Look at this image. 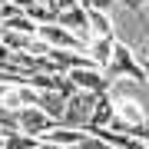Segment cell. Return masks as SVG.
I'll use <instances>...</instances> for the list:
<instances>
[{
	"mask_svg": "<svg viewBox=\"0 0 149 149\" xmlns=\"http://www.w3.org/2000/svg\"><path fill=\"white\" fill-rule=\"evenodd\" d=\"M103 73H106L109 80H133L136 86L146 83V70H143V63H139L136 50L126 47V43H119V40H116V50H113L109 66L103 70Z\"/></svg>",
	"mask_w": 149,
	"mask_h": 149,
	"instance_id": "obj_1",
	"label": "cell"
},
{
	"mask_svg": "<svg viewBox=\"0 0 149 149\" xmlns=\"http://www.w3.org/2000/svg\"><path fill=\"white\" fill-rule=\"evenodd\" d=\"M93 103H96V96H93V93L76 90V93L66 100V109H63V119H60V126L86 129V123H90V113H93Z\"/></svg>",
	"mask_w": 149,
	"mask_h": 149,
	"instance_id": "obj_2",
	"label": "cell"
},
{
	"mask_svg": "<svg viewBox=\"0 0 149 149\" xmlns=\"http://www.w3.org/2000/svg\"><path fill=\"white\" fill-rule=\"evenodd\" d=\"M70 80H73L76 90H83V93H93V96H103V93H109V76L103 73V70H96V66H83V70H70Z\"/></svg>",
	"mask_w": 149,
	"mask_h": 149,
	"instance_id": "obj_3",
	"label": "cell"
},
{
	"mask_svg": "<svg viewBox=\"0 0 149 149\" xmlns=\"http://www.w3.org/2000/svg\"><path fill=\"white\" fill-rule=\"evenodd\" d=\"M17 123H20V129L23 133H30V136H47L50 129L56 126V119H50L47 113H43L40 106H23L20 113H17Z\"/></svg>",
	"mask_w": 149,
	"mask_h": 149,
	"instance_id": "obj_4",
	"label": "cell"
},
{
	"mask_svg": "<svg viewBox=\"0 0 149 149\" xmlns=\"http://www.w3.org/2000/svg\"><path fill=\"white\" fill-rule=\"evenodd\" d=\"M37 37L43 43H50L53 50H83V40L73 37L66 27H60V23H43V27H37Z\"/></svg>",
	"mask_w": 149,
	"mask_h": 149,
	"instance_id": "obj_5",
	"label": "cell"
},
{
	"mask_svg": "<svg viewBox=\"0 0 149 149\" xmlns=\"http://www.w3.org/2000/svg\"><path fill=\"white\" fill-rule=\"evenodd\" d=\"M56 23H60V27H66L73 37H80L83 47H86V40H90V10H86L83 3H76L73 10H63V13L56 17Z\"/></svg>",
	"mask_w": 149,
	"mask_h": 149,
	"instance_id": "obj_6",
	"label": "cell"
},
{
	"mask_svg": "<svg viewBox=\"0 0 149 149\" xmlns=\"http://www.w3.org/2000/svg\"><path fill=\"white\" fill-rule=\"evenodd\" d=\"M23 106H37V90H30V86H23V83L7 86L3 96H0V109H7V113H20Z\"/></svg>",
	"mask_w": 149,
	"mask_h": 149,
	"instance_id": "obj_7",
	"label": "cell"
},
{
	"mask_svg": "<svg viewBox=\"0 0 149 149\" xmlns=\"http://www.w3.org/2000/svg\"><path fill=\"white\" fill-rule=\"evenodd\" d=\"M113 50H116V37H90L83 47V53L90 56V63L96 70H106L113 60Z\"/></svg>",
	"mask_w": 149,
	"mask_h": 149,
	"instance_id": "obj_8",
	"label": "cell"
},
{
	"mask_svg": "<svg viewBox=\"0 0 149 149\" xmlns=\"http://www.w3.org/2000/svg\"><path fill=\"white\" fill-rule=\"evenodd\" d=\"M113 116H116V103H113V96L109 93H103V96H96V103H93V113H90V123H86V133H96V129H106Z\"/></svg>",
	"mask_w": 149,
	"mask_h": 149,
	"instance_id": "obj_9",
	"label": "cell"
},
{
	"mask_svg": "<svg viewBox=\"0 0 149 149\" xmlns=\"http://www.w3.org/2000/svg\"><path fill=\"white\" fill-rule=\"evenodd\" d=\"M116 103V119L129 123V126H139V123H149V113L143 109V103L133 100V96H126V100H113Z\"/></svg>",
	"mask_w": 149,
	"mask_h": 149,
	"instance_id": "obj_10",
	"label": "cell"
},
{
	"mask_svg": "<svg viewBox=\"0 0 149 149\" xmlns=\"http://www.w3.org/2000/svg\"><path fill=\"white\" fill-rule=\"evenodd\" d=\"M86 139V129H70V126H53L47 136H43V143H53V146H66V149H76Z\"/></svg>",
	"mask_w": 149,
	"mask_h": 149,
	"instance_id": "obj_11",
	"label": "cell"
},
{
	"mask_svg": "<svg viewBox=\"0 0 149 149\" xmlns=\"http://www.w3.org/2000/svg\"><path fill=\"white\" fill-rule=\"evenodd\" d=\"M37 106L47 113L50 119H56V126H60L63 109H66V96H60L56 90H43V93H37Z\"/></svg>",
	"mask_w": 149,
	"mask_h": 149,
	"instance_id": "obj_12",
	"label": "cell"
},
{
	"mask_svg": "<svg viewBox=\"0 0 149 149\" xmlns=\"http://www.w3.org/2000/svg\"><path fill=\"white\" fill-rule=\"evenodd\" d=\"M90 37H116L113 17L103 10H90Z\"/></svg>",
	"mask_w": 149,
	"mask_h": 149,
	"instance_id": "obj_13",
	"label": "cell"
},
{
	"mask_svg": "<svg viewBox=\"0 0 149 149\" xmlns=\"http://www.w3.org/2000/svg\"><path fill=\"white\" fill-rule=\"evenodd\" d=\"M0 27H3V30H13V33H23V37H37V23H33L23 10H20V13H13L10 20H3Z\"/></svg>",
	"mask_w": 149,
	"mask_h": 149,
	"instance_id": "obj_14",
	"label": "cell"
},
{
	"mask_svg": "<svg viewBox=\"0 0 149 149\" xmlns=\"http://www.w3.org/2000/svg\"><path fill=\"white\" fill-rule=\"evenodd\" d=\"M40 143H43L40 136H30V133H23V129H17V133L3 136V149H37Z\"/></svg>",
	"mask_w": 149,
	"mask_h": 149,
	"instance_id": "obj_15",
	"label": "cell"
},
{
	"mask_svg": "<svg viewBox=\"0 0 149 149\" xmlns=\"http://www.w3.org/2000/svg\"><path fill=\"white\" fill-rule=\"evenodd\" d=\"M0 40H3V47L10 50V53H23V50L30 47L33 37H23V33H13V30H3V27H0Z\"/></svg>",
	"mask_w": 149,
	"mask_h": 149,
	"instance_id": "obj_16",
	"label": "cell"
},
{
	"mask_svg": "<svg viewBox=\"0 0 149 149\" xmlns=\"http://www.w3.org/2000/svg\"><path fill=\"white\" fill-rule=\"evenodd\" d=\"M27 17L37 23V27H43V23H56V17H60V13L53 10V7H47V3H33L30 10H27Z\"/></svg>",
	"mask_w": 149,
	"mask_h": 149,
	"instance_id": "obj_17",
	"label": "cell"
},
{
	"mask_svg": "<svg viewBox=\"0 0 149 149\" xmlns=\"http://www.w3.org/2000/svg\"><path fill=\"white\" fill-rule=\"evenodd\" d=\"M119 3H123V7H126V10H129V13H133V17H136V20H139V23H143V30H146V17H143V7L149 3V0H119Z\"/></svg>",
	"mask_w": 149,
	"mask_h": 149,
	"instance_id": "obj_18",
	"label": "cell"
},
{
	"mask_svg": "<svg viewBox=\"0 0 149 149\" xmlns=\"http://www.w3.org/2000/svg\"><path fill=\"white\" fill-rule=\"evenodd\" d=\"M80 3L86 7V10H103V13H109L119 0H80Z\"/></svg>",
	"mask_w": 149,
	"mask_h": 149,
	"instance_id": "obj_19",
	"label": "cell"
},
{
	"mask_svg": "<svg viewBox=\"0 0 149 149\" xmlns=\"http://www.w3.org/2000/svg\"><path fill=\"white\" fill-rule=\"evenodd\" d=\"M76 149H116V146H109L106 139H100V136H86Z\"/></svg>",
	"mask_w": 149,
	"mask_h": 149,
	"instance_id": "obj_20",
	"label": "cell"
},
{
	"mask_svg": "<svg viewBox=\"0 0 149 149\" xmlns=\"http://www.w3.org/2000/svg\"><path fill=\"white\" fill-rule=\"evenodd\" d=\"M13 13H20V10H17L10 0H0V23H3V20H10Z\"/></svg>",
	"mask_w": 149,
	"mask_h": 149,
	"instance_id": "obj_21",
	"label": "cell"
},
{
	"mask_svg": "<svg viewBox=\"0 0 149 149\" xmlns=\"http://www.w3.org/2000/svg\"><path fill=\"white\" fill-rule=\"evenodd\" d=\"M10 3L17 7V10H23V13H27V10H30V7H33V0H10Z\"/></svg>",
	"mask_w": 149,
	"mask_h": 149,
	"instance_id": "obj_22",
	"label": "cell"
},
{
	"mask_svg": "<svg viewBox=\"0 0 149 149\" xmlns=\"http://www.w3.org/2000/svg\"><path fill=\"white\" fill-rule=\"evenodd\" d=\"M3 90H7V83H0V96H3Z\"/></svg>",
	"mask_w": 149,
	"mask_h": 149,
	"instance_id": "obj_23",
	"label": "cell"
},
{
	"mask_svg": "<svg viewBox=\"0 0 149 149\" xmlns=\"http://www.w3.org/2000/svg\"><path fill=\"white\" fill-rule=\"evenodd\" d=\"M146 53H149V47H146Z\"/></svg>",
	"mask_w": 149,
	"mask_h": 149,
	"instance_id": "obj_24",
	"label": "cell"
}]
</instances>
